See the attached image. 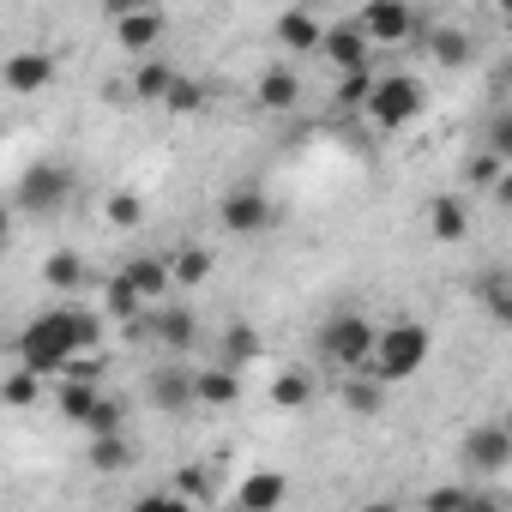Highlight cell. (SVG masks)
I'll return each mask as SVG.
<instances>
[{"mask_svg":"<svg viewBox=\"0 0 512 512\" xmlns=\"http://www.w3.org/2000/svg\"><path fill=\"white\" fill-rule=\"evenodd\" d=\"M163 109H169V115H199V109H205V85L187 79V73H175L169 91H163Z\"/></svg>","mask_w":512,"mask_h":512,"instance_id":"29","label":"cell"},{"mask_svg":"<svg viewBox=\"0 0 512 512\" xmlns=\"http://www.w3.org/2000/svg\"><path fill=\"white\" fill-rule=\"evenodd\" d=\"M458 458H464L470 476H506V470H512V428H506V422H476V428L464 434Z\"/></svg>","mask_w":512,"mask_h":512,"instance_id":"7","label":"cell"},{"mask_svg":"<svg viewBox=\"0 0 512 512\" xmlns=\"http://www.w3.org/2000/svg\"><path fill=\"white\" fill-rule=\"evenodd\" d=\"M506 175V157L500 151H476L470 163H464V187H494Z\"/></svg>","mask_w":512,"mask_h":512,"instance_id":"34","label":"cell"},{"mask_svg":"<svg viewBox=\"0 0 512 512\" xmlns=\"http://www.w3.org/2000/svg\"><path fill=\"white\" fill-rule=\"evenodd\" d=\"M145 398L163 410V416H181V410H193V368H157L151 374V386H145Z\"/></svg>","mask_w":512,"mask_h":512,"instance_id":"14","label":"cell"},{"mask_svg":"<svg viewBox=\"0 0 512 512\" xmlns=\"http://www.w3.org/2000/svg\"><path fill=\"white\" fill-rule=\"evenodd\" d=\"M121 416H127V410H121L115 398H97V404H91V416H85L79 428H85V434H109V428H127Z\"/></svg>","mask_w":512,"mask_h":512,"instance_id":"36","label":"cell"},{"mask_svg":"<svg viewBox=\"0 0 512 512\" xmlns=\"http://www.w3.org/2000/svg\"><path fill=\"white\" fill-rule=\"evenodd\" d=\"M253 103L272 109V115H290V109L302 103V73H296V67H266L260 85H253Z\"/></svg>","mask_w":512,"mask_h":512,"instance_id":"15","label":"cell"},{"mask_svg":"<svg viewBox=\"0 0 512 512\" xmlns=\"http://www.w3.org/2000/svg\"><path fill=\"white\" fill-rule=\"evenodd\" d=\"M374 332H380V326H374L368 314H356V308L332 314V320L320 326V362H326V368H338V374H350V368H368Z\"/></svg>","mask_w":512,"mask_h":512,"instance_id":"4","label":"cell"},{"mask_svg":"<svg viewBox=\"0 0 512 512\" xmlns=\"http://www.w3.org/2000/svg\"><path fill=\"white\" fill-rule=\"evenodd\" d=\"M338 404H344L350 416H380V410H386V380H374L368 368H350L344 386H338Z\"/></svg>","mask_w":512,"mask_h":512,"instance_id":"18","label":"cell"},{"mask_svg":"<svg viewBox=\"0 0 512 512\" xmlns=\"http://www.w3.org/2000/svg\"><path fill=\"white\" fill-rule=\"evenodd\" d=\"M488 151H500V157H512V121H506V115L494 121V133H488Z\"/></svg>","mask_w":512,"mask_h":512,"instance_id":"39","label":"cell"},{"mask_svg":"<svg viewBox=\"0 0 512 512\" xmlns=\"http://www.w3.org/2000/svg\"><path fill=\"white\" fill-rule=\"evenodd\" d=\"M169 79H175L169 61H139V73H133V97H139V103H163Z\"/></svg>","mask_w":512,"mask_h":512,"instance_id":"28","label":"cell"},{"mask_svg":"<svg viewBox=\"0 0 512 512\" xmlns=\"http://www.w3.org/2000/svg\"><path fill=\"white\" fill-rule=\"evenodd\" d=\"M458 506L470 512V506H482V494H470L464 482H458V488H434V494H422V512H458Z\"/></svg>","mask_w":512,"mask_h":512,"instance_id":"35","label":"cell"},{"mask_svg":"<svg viewBox=\"0 0 512 512\" xmlns=\"http://www.w3.org/2000/svg\"><path fill=\"white\" fill-rule=\"evenodd\" d=\"M175 494H181V500H205V494H211V488H205V470H187V476L175 482Z\"/></svg>","mask_w":512,"mask_h":512,"instance_id":"38","label":"cell"},{"mask_svg":"<svg viewBox=\"0 0 512 512\" xmlns=\"http://www.w3.org/2000/svg\"><path fill=\"white\" fill-rule=\"evenodd\" d=\"M217 223H223L229 235H266V229L278 223V205H272V193H260V187H229V193L217 199Z\"/></svg>","mask_w":512,"mask_h":512,"instance_id":"8","label":"cell"},{"mask_svg":"<svg viewBox=\"0 0 512 512\" xmlns=\"http://www.w3.org/2000/svg\"><path fill=\"white\" fill-rule=\"evenodd\" d=\"M428 356H434V332H428L422 320H392V326L374 332L368 374L386 380V386H404V380H416V374L428 368Z\"/></svg>","mask_w":512,"mask_h":512,"instance_id":"2","label":"cell"},{"mask_svg":"<svg viewBox=\"0 0 512 512\" xmlns=\"http://www.w3.org/2000/svg\"><path fill=\"white\" fill-rule=\"evenodd\" d=\"M121 278H127L145 302H163V296L175 290V284H169V260H157V253H139V260H127Z\"/></svg>","mask_w":512,"mask_h":512,"instance_id":"22","label":"cell"},{"mask_svg":"<svg viewBox=\"0 0 512 512\" xmlns=\"http://www.w3.org/2000/svg\"><path fill=\"white\" fill-rule=\"evenodd\" d=\"M416 43L428 49V61H434V67H470V61H476V43H470V31H458V25L416 31Z\"/></svg>","mask_w":512,"mask_h":512,"instance_id":"13","label":"cell"},{"mask_svg":"<svg viewBox=\"0 0 512 512\" xmlns=\"http://www.w3.org/2000/svg\"><path fill=\"white\" fill-rule=\"evenodd\" d=\"M205 278H211V253H205V247H175V253H169V284L199 290Z\"/></svg>","mask_w":512,"mask_h":512,"instance_id":"25","label":"cell"},{"mask_svg":"<svg viewBox=\"0 0 512 512\" xmlns=\"http://www.w3.org/2000/svg\"><path fill=\"white\" fill-rule=\"evenodd\" d=\"M85 464H91L97 476H115V470H127V464H133V440H127V428L91 434V452H85Z\"/></svg>","mask_w":512,"mask_h":512,"instance_id":"23","label":"cell"},{"mask_svg":"<svg viewBox=\"0 0 512 512\" xmlns=\"http://www.w3.org/2000/svg\"><path fill=\"white\" fill-rule=\"evenodd\" d=\"M314 398H320L314 368H278V374H272V404H278V410H308Z\"/></svg>","mask_w":512,"mask_h":512,"instance_id":"21","label":"cell"},{"mask_svg":"<svg viewBox=\"0 0 512 512\" xmlns=\"http://www.w3.org/2000/svg\"><path fill=\"white\" fill-rule=\"evenodd\" d=\"M139 314H145V296L115 272V278H109V320H139Z\"/></svg>","mask_w":512,"mask_h":512,"instance_id":"32","label":"cell"},{"mask_svg":"<svg viewBox=\"0 0 512 512\" xmlns=\"http://www.w3.org/2000/svg\"><path fill=\"white\" fill-rule=\"evenodd\" d=\"M356 25H362V37L374 49H398V43H410L422 31V19H416L410 0H368V7L356 13Z\"/></svg>","mask_w":512,"mask_h":512,"instance_id":"6","label":"cell"},{"mask_svg":"<svg viewBox=\"0 0 512 512\" xmlns=\"http://www.w3.org/2000/svg\"><path fill=\"white\" fill-rule=\"evenodd\" d=\"M428 229H434V241H464V235H470L464 199H458V193H440V199L428 205Z\"/></svg>","mask_w":512,"mask_h":512,"instance_id":"24","label":"cell"},{"mask_svg":"<svg viewBox=\"0 0 512 512\" xmlns=\"http://www.w3.org/2000/svg\"><path fill=\"white\" fill-rule=\"evenodd\" d=\"M67 199H73V169H67V163H31V169L19 175V211L55 217Z\"/></svg>","mask_w":512,"mask_h":512,"instance_id":"5","label":"cell"},{"mask_svg":"<svg viewBox=\"0 0 512 512\" xmlns=\"http://www.w3.org/2000/svg\"><path fill=\"white\" fill-rule=\"evenodd\" d=\"M97 338H103V314H91L79 302L73 308H49V314H37L19 332V362L37 368V374H61L67 356L73 350H97Z\"/></svg>","mask_w":512,"mask_h":512,"instance_id":"1","label":"cell"},{"mask_svg":"<svg viewBox=\"0 0 512 512\" xmlns=\"http://www.w3.org/2000/svg\"><path fill=\"white\" fill-rule=\"evenodd\" d=\"M163 31H169V19L157 13V0H151V7H139V13H121V19H115V43H121L127 55H151V49L163 43Z\"/></svg>","mask_w":512,"mask_h":512,"instance_id":"12","label":"cell"},{"mask_svg":"<svg viewBox=\"0 0 512 512\" xmlns=\"http://www.w3.org/2000/svg\"><path fill=\"white\" fill-rule=\"evenodd\" d=\"M482 308H488V320H494V326H506V320H512V290H506V272H488V278H482Z\"/></svg>","mask_w":512,"mask_h":512,"instance_id":"33","label":"cell"},{"mask_svg":"<svg viewBox=\"0 0 512 512\" xmlns=\"http://www.w3.org/2000/svg\"><path fill=\"white\" fill-rule=\"evenodd\" d=\"M260 332H253L247 320H235L229 332H223V350H217V362H229V368H247V362H260Z\"/></svg>","mask_w":512,"mask_h":512,"instance_id":"26","label":"cell"},{"mask_svg":"<svg viewBox=\"0 0 512 512\" xmlns=\"http://www.w3.org/2000/svg\"><path fill=\"white\" fill-rule=\"evenodd\" d=\"M97 398H103L97 380H67V386H61V416H67V422H85Z\"/></svg>","mask_w":512,"mask_h":512,"instance_id":"30","label":"cell"},{"mask_svg":"<svg viewBox=\"0 0 512 512\" xmlns=\"http://www.w3.org/2000/svg\"><path fill=\"white\" fill-rule=\"evenodd\" d=\"M284 494H290V482H284L278 470H253V476H241L235 506H247V512H272V506H284Z\"/></svg>","mask_w":512,"mask_h":512,"instance_id":"19","label":"cell"},{"mask_svg":"<svg viewBox=\"0 0 512 512\" xmlns=\"http://www.w3.org/2000/svg\"><path fill=\"white\" fill-rule=\"evenodd\" d=\"M0 85H7L13 97H37V91H49V85H55V55H43V49H19V55H7V61H0Z\"/></svg>","mask_w":512,"mask_h":512,"instance_id":"10","label":"cell"},{"mask_svg":"<svg viewBox=\"0 0 512 512\" xmlns=\"http://www.w3.org/2000/svg\"><path fill=\"white\" fill-rule=\"evenodd\" d=\"M344 85H338V103H350V109H362V97H368V85H374V67H350V73H338Z\"/></svg>","mask_w":512,"mask_h":512,"instance_id":"37","label":"cell"},{"mask_svg":"<svg viewBox=\"0 0 512 512\" xmlns=\"http://www.w3.org/2000/svg\"><path fill=\"white\" fill-rule=\"evenodd\" d=\"M422 109H428V91H422L416 73H374V85H368V97H362V115H368L380 133L410 127Z\"/></svg>","mask_w":512,"mask_h":512,"instance_id":"3","label":"cell"},{"mask_svg":"<svg viewBox=\"0 0 512 512\" xmlns=\"http://www.w3.org/2000/svg\"><path fill=\"white\" fill-rule=\"evenodd\" d=\"M235 398H241V368H229V362L193 368V410H229Z\"/></svg>","mask_w":512,"mask_h":512,"instance_id":"11","label":"cell"},{"mask_svg":"<svg viewBox=\"0 0 512 512\" xmlns=\"http://www.w3.org/2000/svg\"><path fill=\"white\" fill-rule=\"evenodd\" d=\"M320 31H326V25H320L308 7H290V13L272 19V37H278L290 55H314V49H320Z\"/></svg>","mask_w":512,"mask_h":512,"instance_id":"16","label":"cell"},{"mask_svg":"<svg viewBox=\"0 0 512 512\" xmlns=\"http://www.w3.org/2000/svg\"><path fill=\"white\" fill-rule=\"evenodd\" d=\"M7 229H13V205H0V241H7Z\"/></svg>","mask_w":512,"mask_h":512,"instance_id":"41","label":"cell"},{"mask_svg":"<svg viewBox=\"0 0 512 512\" xmlns=\"http://www.w3.org/2000/svg\"><path fill=\"white\" fill-rule=\"evenodd\" d=\"M103 217H109L115 229H139V223H145V199H139V193H109V199H103Z\"/></svg>","mask_w":512,"mask_h":512,"instance_id":"31","label":"cell"},{"mask_svg":"<svg viewBox=\"0 0 512 512\" xmlns=\"http://www.w3.org/2000/svg\"><path fill=\"white\" fill-rule=\"evenodd\" d=\"M151 338H157L169 356H187V350L199 344V314H193V308H163V314L151 320Z\"/></svg>","mask_w":512,"mask_h":512,"instance_id":"17","label":"cell"},{"mask_svg":"<svg viewBox=\"0 0 512 512\" xmlns=\"http://www.w3.org/2000/svg\"><path fill=\"white\" fill-rule=\"evenodd\" d=\"M139 7H151V0H103V13H109V25H115L121 13H139Z\"/></svg>","mask_w":512,"mask_h":512,"instance_id":"40","label":"cell"},{"mask_svg":"<svg viewBox=\"0 0 512 512\" xmlns=\"http://www.w3.org/2000/svg\"><path fill=\"white\" fill-rule=\"evenodd\" d=\"M314 55H326V61H332V73H350V67H374V43L362 37V25H356V19H344V25H326Z\"/></svg>","mask_w":512,"mask_h":512,"instance_id":"9","label":"cell"},{"mask_svg":"<svg viewBox=\"0 0 512 512\" xmlns=\"http://www.w3.org/2000/svg\"><path fill=\"white\" fill-rule=\"evenodd\" d=\"M43 278H49V290H61V296H79V290L91 284V266H85V253H73V247H55L49 260H43Z\"/></svg>","mask_w":512,"mask_h":512,"instance_id":"20","label":"cell"},{"mask_svg":"<svg viewBox=\"0 0 512 512\" xmlns=\"http://www.w3.org/2000/svg\"><path fill=\"white\" fill-rule=\"evenodd\" d=\"M37 398H43V374H37V368H25V362H19L7 380H0V404H7V410H31Z\"/></svg>","mask_w":512,"mask_h":512,"instance_id":"27","label":"cell"}]
</instances>
